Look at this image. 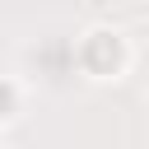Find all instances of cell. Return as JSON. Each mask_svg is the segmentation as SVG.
I'll use <instances>...</instances> for the list:
<instances>
[{
    "mask_svg": "<svg viewBox=\"0 0 149 149\" xmlns=\"http://www.w3.org/2000/svg\"><path fill=\"white\" fill-rule=\"evenodd\" d=\"M70 65L88 79H121L126 65H130V42L121 28H107V23H93L88 33L74 37L70 47Z\"/></svg>",
    "mask_w": 149,
    "mask_h": 149,
    "instance_id": "cell-1",
    "label": "cell"
},
{
    "mask_svg": "<svg viewBox=\"0 0 149 149\" xmlns=\"http://www.w3.org/2000/svg\"><path fill=\"white\" fill-rule=\"evenodd\" d=\"M19 107H23V88H19V79L0 74V126H9V121L19 116Z\"/></svg>",
    "mask_w": 149,
    "mask_h": 149,
    "instance_id": "cell-2",
    "label": "cell"
}]
</instances>
